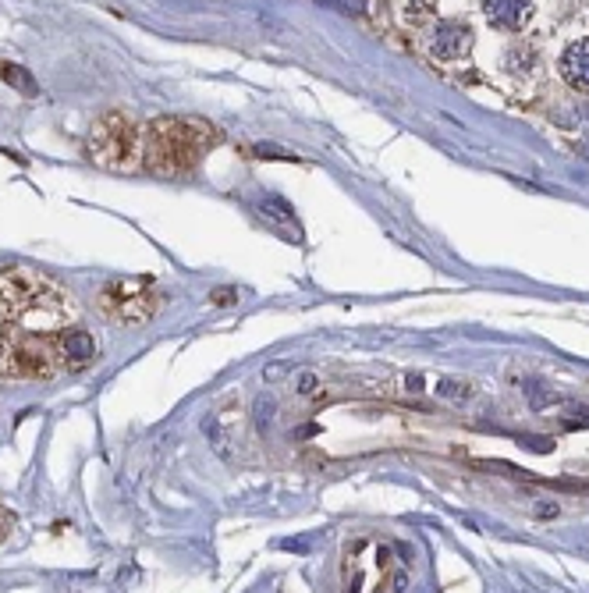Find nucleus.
<instances>
[{
	"label": "nucleus",
	"mask_w": 589,
	"mask_h": 593,
	"mask_svg": "<svg viewBox=\"0 0 589 593\" xmlns=\"http://www.w3.org/2000/svg\"><path fill=\"white\" fill-rule=\"evenodd\" d=\"M213 142L217 129L199 118H160L142 129V167L160 178L192 174Z\"/></svg>",
	"instance_id": "obj_2"
},
{
	"label": "nucleus",
	"mask_w": 589,
	"mask_h": 593,
	"mask_svg": "<svg viewBox=\"0 0 589 593\" xmlns=\"http://www.w3.org/2000/svg\"><path fill=\"white\" fill-rule=\"evenodd\" d=\"M57 345H61V359H65L67 369H82L97 359V341L89 330H57Z\"/></svg>",
	"instance_id": "obj_9"
},
{
	"label": "nucleus",
	"mask_w": 589,
	"mask_h": 593,
	"mask_svg": "<svg viewBox=\"0 0 589 593\" xmlns=\"http://www.w3.org/2000/svg\"><path fill=\"white\" fill-rule=\"evenodd\" d=\"M483 15H487V22L493 29L519 33L532 18V4L529 0H483Z\"/></svg>",
	"instance_id": "obj_8"
},
{
	"label": "nucleus",
	"mask_w": 589,
	"mask_h": 593,
	"mask_svg": "<svg viewBox=\"0 0 589 593\" xmlns=\"http://www.w3.org/2000/svg\"><path fill=\"white\" fill-rule=\"evenodd\" d=\"M324 7L345 11V15H366V0H320Z\"/></svg>",
	"instance_id": "obj_14"
},
{
	"label": "nucleus",
	"mask_w": 589,
	"mask_h": 593,
	"mask_svg": "<svg viewBox=\"0 0 589 593\" xmlns=\"http://www.w3.org/2000/svg\"><path fill=\"white\" fill-rule=\"evenodd\" d=\"M256 206H260L263 221H270V224L284 228L288 234H294V238L302 234V231H298V221H294V210L281 196H270V192H266V196L256 199Z\"/></svg>",
	"instance_id": "obj_11"
},
{
	"label": "nucleus",
	"mask_w": 589,
	"mask_h": 593,
	"mask_svg": "<svg viewBox=\"0 0 589 593\" xmlns=\"http://www.w3.org/2000/svg\"><path fill=\"white\" fill-rule=\"evenodd\" d=\"M4 78L11 82V86H18L26 97H33L36 93V82L29 78V71L26 68H18V65H4Z\"/></svg>",
	"instance_id": "obj_13"
},
{
	"label": "nucleus",
	"mask_w": 589,
	"mask_h": 593,
	"mask_svg": "<svg viewBox=\"0 0 589 593\" xmlns=\"http://www.w3.org/2000/svg\"><path fill=\"white\" fill-rule=\"evenodd\" d=\"M437 395H444V398H469L472 391H469V384H459V380H440V384H437Z\"/></svg>",
	"instance_id": "obj_15"
},
{
	"label": "nucleus",
	"mask_w": 589,
	"mask_h": 593,
	"mask_svg": "<svg viewBox=\"0 0 589 593\" xmlns=\"http://www.w3.org/2000/svg\"><path fill=\"white\" fill-rule=\"evenodd\" d=\"M561 75L572 89L579 93H589V39H579L572 43L564 54H561Z\"/></svg>",
	"instance_id": "obj_10"
},
{
	"label": "nucleus",
	"mask_w": 589,
	"mask_h": 593,
	"mask_svg": "<svg viewBox=\"0 0 589 593\" xmlns=\"http://www.w3.org/2000/svg\"><path fill=\"white\" fill-rule=\"evenodd\" d=\"M504 68L512 71V75H529L532 68H536V50L529 47V43H515L512 50H508V61Z\"/></svg>",
	"instance_id": "obj_12"
},
{
	"label": "nucleus",
	"mask_w": 589,
	"mask_h": 593,
	"mask_svg": "<svg viewBox=\"0 0 589 593\" xmlns=\"http://www.w3.org/2000/svg\"><path fill=\"white\" fill-rule=\"evenodd\" d=\"M575 150H579V153H589V139L586 142H575Z\"/></svg>",
	"instance_id": "obj_17"
},
{
	"label": "nucleus",
	"mask_w": 589,
	"mask_h": 593,
	"mask_svg": "<svg viewBox=\"0 0 589 593\" xmlns=\"http://www.w3.org/2000/svg\"><path fill=\"white\" fill-rule=\"evenodd\" d=\"M472 47V29L465 22H440L433 36H429V50L444 61H455V57H465Z\"/></svg>",
	"instance_id": "obj_7"
},
{
	"label": "nucleus",
	"mask_w": 589,
	"mask_h": 593,
	"mask_svg": "<svg viewBox=\"0 0 589 593\" xmlns=\"http://www.w3.org/2000/svg\"><path fill=\"white\" fill-rule=\"evenodd\" d=\"M11 526H15V519H11V512H7L4 505H0V540H4L7 533H11Z\"/></svg>",
	"instance_id": "obj_16"
},
{
	"label": "nucleus",
	"mask_w": 589,
	"mask_h": 593,
	"mask_svg": "<svg viewBox=\"0 0 589 593\" xmlns=\"http://www.w3.org/2000/svg\"><path fill=\"white\" fill-rule=\"evenodd\" d=\"M65 366L57 334L11 328L0 334V377L4 380H46Z\"/></svg>",
	"instance_id": "obj_3"
},
{
	"label": "nucleus",
	"mask_w": 589,
	"mask_h": 593,
	"mask_svg": "<svg viewBox=\"0 0 589 593\" xmlns=\"http://www.w3.org/2000/svg\"><path fill=\"white\" fill-rule=\"evenodd\" d=\"M341 579L348 590H405V572L398 568L394 547L384 540H356L345 551Z\"/></svg>",
	"instance_id": "obj_4"
},
{
	"label": "nucleus",
	"mask_w": 589,
	"mask_h": 593,
	"mask_svg": "<svg viewBox=\"0 0 589 593\" xmlns=\"http://www.w3.org/2000/svg\"><path fill=\"white\" fill-rule=\"evenodd\" d=\"M71 296L26 266H0V324L26 330H65Z\"/></svg>",
	"instance_id": "obj_1"
},
{
	"label": "nucleus",
	"mask_w": 589,
	"mask_h": 593,
	"mask_svg": "<svg viewBox=\"0 0 589 593\" xmlns=\"http://www.w3.org/2000/svg\"><path fill=\"white\" fill-rule=\"evenodd\" d=\"M99 313L114 324H146L157 317L160 309V292L153 285V277H118V281H107L97 296Z\"/></svg>",
	"instance_id": "obj_6"
},
{
	"label": "nucleus",
	"mask_w": 589,
	"mask_h": 593,
	"mask_svg": "<svg viewBox=\"0 0 589 593\" xmlns=\"http://www.w3.org/2000/svg\"><path fill=\"white\" fill-rule=\"evenodd\" d=\"M86 153L97 167L129 171V167L142 164V132L129 114H107L93 125Z\"/></svg>",
	"instance_id": "obj_5"
}]
</instances>
